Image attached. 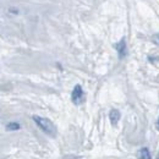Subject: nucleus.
<instances>
[{
  "label": "nucleus",
  "mask_w": 159,
  "mask_h": 159,
  "mask_svg": "<svg viewBox=\"0 0 159 159\" xmlns=\"http://www.w3.org/2000/svg\"><path fill=\"white\" fill-rule=\"evenodd\" d=\"M33 121L37 124V126L39 127L43 132H45L47 135L54 137L57 135V127L55 125L47 118H42V116H38V115H34L33 116Z\"/></svg>",
  "instance_id": "1"
},
{
  "label": "nucleus",
  "mask_w": 159,
  "mask_h": 159,
  "mask_svg": "<svg viewBox=\"0 0 159 159\" xmlns=\"http://www.w3.org/2000/svg\"><path fill=\"white\" fill-rule=\"evenodd\" d=\"M71 99L75 104H80L83 100V91H82V87L80 84L75 86V88L72 91V94H71Z\"/></svg>",
  "instance_id": "2"
},
{
  "label": "nucleus",
  "mask_w": 159,
  "mask_h": 159,
  "mask_svg": "<svg viewBox=\"0 0 159 159\" xmlns=\"http://www.w3.org/2000/svg\"><path fill=\"white\" fill-rule=\"evenodd\" d=\"M116 49H118V53H119L120 58H124L125 54H126V44H125V39H121L116 44Z\"/></svg>",
  "instance_id": "3"
},
{
  "label": "nucleus",
  "mask_w": 159,
  "mask_h": 159,
  "mask_svg": "<svg viewBox=\"0 0 159 159\" xmlns=\"http://www.w3.org/2000/svg\"><path fill=\"white\" fill-rule=\"evenodd\" d=\"M109 119H110V121H111V124H113V125H116V124H118V121H119V119H120L119 110L113 109V110L110 111V114H109Z\"/></svg>",
  "instance_id": "4"
},
{
  "label": "nucleus",
  "mask_w": 159,
  "mask_h": 159,
  "mask_svg": "<svg viewBox=\"0 0 159 159\" xmlns=\"http://www.w3.org/2000/svg\"><path fill=\"white\" fill-rule=\"evenodd\" d=\"M139 159H151V154H149L148 148H142V149H139Z\"/></svg>",
  "instance_id": "5"
},
{
  "label": "nucleus",
  "mask_w": 159,
  "mask_h": 159,
  "mask_svg": "<svg viewBox=\"0 0 159 159\" xmlns=\"http://www.w3.org/2000/svg\"><path fill=\"white\" fill-rule=\"evenodd\" d=\"M19 129H20V124H17V122H10L6 125V130H9V131H15Z\"/></svg>",
  "instance_id": "6"
},
{
  "label": "nucleus",
  "mask_w": 159,
  "mask_h": 159,
  "mask_svg": "<svg viewBox=\"0 0 159 159\" xmlns=\"http://www.w3.org/2000/svg\"><path fill=\"white\" fill-rule=\"evenodd\" d=\"M153 40H154V42L159 45V33L158 34H156V36H153Z\"/></svg>",
  "instance_id": "7"
},
{
  "label": "nucleus",
  "mask_w": 159,
  "mask_h": 159,
  "mask_svg": "<svg viewBox=\"0 0 159 159\" xmlns=\"http://www.w3.org/2000/svg\"><path fill=\"white\" fill-rule=\"evenodd\" d=\"M158 130H159V119H158Z\"/></svg>",
  "instance_id": "8"
}]
</instances>
